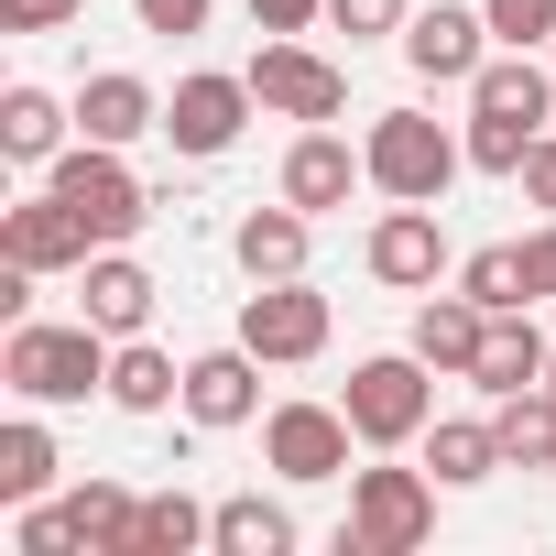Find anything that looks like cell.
I'll list each match as a JSON object with an SVG mask.
<instances>
[{
    "mask_svg": "<svg viewBox=\"0 0 556 556\" xmlns=\"http://www.w3.org/2000/svg\"><path fill=\"white\" fill-rule=\"evenodd\" d=\"M545 110H556V66H534V45H502L469 77V164L480 175H523V153L545 142Z\"/></svg>",
    "mask_w": 556,
    "mask_h": 556,
    "instance_id": "cell-1",
    "label": "cell"
},
{
    "mask_svg": "<svg viewBox=\"0 0 556 556\" xmlns=\"http://www.w3.org/2000/svg\"><path fill=\"white\" fill-rule=\"evenodd\" d=\"M110 328H88V317H66V328H45V317H12V339H0V382H12L23 404H88V393H110Z\"/></svg>",
    "mask_w": 556,
    "mask_h": 556,
    "instance_id": "cell-2",
    "label": "cell"
},
{
    "mask_svg": "<svg viewBox=\"0 0 556 556\" xmlns=\"http://www.w3.org/2000/svg\"><path fill=\"white\" fill-rule=\"evenodd\" d=\"M361 153H371V186H382V197L437 207V197L458 186V164H469V131H447V121H426V110H382V121L361 131Z\"/></svg>",
    "mask_w": 556,
    "mask_h": 556,
    "instance_id": "cell-3",
    "label": "cell"
},
{
    "mask_svg": "<svg viewBox=\"0 0 556 556\" xmlns=\"http://www.w3.org/2000/svg\"><path fill=\"white\" fill-rule=\"evenodd\" d=\"M45 186H55V197L88 218V240H99V251H121V240H131V229L164 207V197H153V186L121 164V142H66V153L45 164Z\"/></svg>",
    "mask_w": 556,
    "mask_h": 556,
    "instance_id": "cell-4",
    "label": "cell"
},
{
    "mask_svg": "<svg viewBox=\"0 0 556 556\" xmlns=\"http://www.w3.org/2000/svg\"><path fill=\"white\" fill-rule=\"evenodd\" d=\"M437 534V469H350L339 556H415Z\"/></svg>",
    "mask_w": 556,
    "mask_h": 556,
    "instance_id": "cell-5",
    "label": "cell"
},
{
    "mask_svg": "<svg viewBox=\"0 0 556 556\" xmlns=\"http://www.w3.org/2000/svg\"><path fill=\"white\" fill-rule=\"evenodd\" d=\"M350 426H361V447H415L426 426H437V371L415 361V350H382V361H361L350 371Z\"/></svg>",
    "mask_w": 556,
    "mask_h": 556,
    "instance_id": "cell-6",
    "label": "cell"
},
{
    "mask_svg": "<svg viewBox=\"0 0 556 556\" xmlns=\"http://www.w3.org/2000/svg\"><path fill=\"white\" fill-rule=\"evenodd\" d=\"M328 339H339V317H328V295L306 285V273H285V285H251V295H240V350H262L273 371L317 361Z\"/></svg>",
    "mask_w": 556,
    "mask_h": 556,
    "instance_id": "cell-7",
    "label": "cell"
},
{
    "mask_svg": "<svg viewBox=\"0 0 556 556\" xmlns=\"http://www.w3.org/2000/svg\"><path fill=\"white\" fill-rule=\"evenodd\" d=\"M240 77H251V99H262L273 121H339V110H350V77H339L317 45H295V34H262V55H251Z\"/></svg>",
    "mask_w": 556,
    "mask_h": 556,
    "instance_id": "cell-8",
    "label": "cell"
},
{
    "mask_svg": "<svg viewBox=\"0 0 556 556\" xmlns=\"http://www.w3.org/2000/svg\"><path fill=\"white\" fill-rule=\"evenodd\" d=\"M350 447H361L350 404H273L262 415V469L273 480H350Z\"/></svg>",
    "mask_w": 556,
    "mask_h": 556,
    "instance_id": "cell-9",
    "label": "cell"
},
{
    "mask_svg": "<svg viewBox=\"0 0 556 556\" xmlns=\"http://www.w3.org/2000/svg\"><path fill=\"white\" fill-rule=\"evenodd\" d=\"M262 99H251V77H218V66H197V77H175V99H164V142L186 153V164H218L229 142H240V121H251Z\"/></svg>",
    "mask_w": 556,
    "mask_h": 556,
    "instance_id": "cell-10",
    "label": "cell"
},
{
    "mask_svg": "<svg viewBox=\"0 0 556 556\" xmlns=\"http://www.w3.org/2000/svg\"><path fill=\"white\" fill-rule=\"evenodd\" d=\"M361 262H371V285H393V295H437V273H447V229H437V207L393 197V207L371 218Z\"/></svg>",
    "mask_w": 556,
    "mask_h": 556,
    "instance_id": "cell-11",
    "label": "cell"
},
{
    "mask_svg": "<svg viewBox=\"0 0 556 556\" xmlns=\"http://www.w3.org/2000/svg\"><path fill=\"white\" fill-rule=\"evenodd\" d=\"M404 66H415L426 88H469V77L491 66V12H458V0L415 12V23H404Z\"/></svg>",
    "mask_w": 556,
    "mask_h": 556,
    "instance_id": "cell-12",
    "label": "cell"
},
{
    "mask_svg": "<svg viewBox=\"0 0 556 556\" xmlns=\"http://www.w3.org/2000/svg\"><path fill=\"white\" fill-rule=\"evenodd\" d=\"M0 251H12V262H34V273H88V218L45 186V197H23V207H0Z\"/></svg>",
    "mask_w": 556,
    "mask_h": 556,
    "instance_id": "cell-13",
    "label": "cell"
},
{
    "mask_svg": "<svg viewBox=\"0 0 556 556\" xmlns=\"http://www.w3.org/2000/svg\"><path fill=\"white\" fill-rule=\"evenodd\" d=\"M350 186H371V153H361V142H339L328 121H306V131H295V153H285V197H295L306 218H328V207H350Z\"/></svg>",
    "mask_w": 556,
    "mask_h": 556,
    "instance_id": "cell-14",
    "label": "cell"
},
{
    "mask_svg": "<svg viewBox=\"0 0 556 556\" xmlns=\"http://www.w3.org/2000/svg\"><path fill=\"white\" fill-rule=\"evenodd\" d=\"M262 371H273V361L240 350V339H229V350H197V361H186V415H197V426H251V415H262Z\"/></svg>",
    "mask_w": 556,
    "mask_h": 556,
    "instance_id": "cell-15",
    "label": "cell"
},
{
    "mask_svg": "<svg viewBox=\"0 0 556 556\" xmlns=\"http://www.w3.org/2000/svg\"><path fill=\"white\" fill-rule=\"evenodd\" d=\"M153 295H164V285H153L131 251H88V273H77V317L110 328V339H142V328H153Z\"/></svg>",
    "mask_w": 556,
    "mask_h": 556,
    "instance_id": "cell-16",
    "label": "cell"
},
{
    "mask_svg": "<svg viewBox=\"0 0 556 556\" xmlns=\"http://www.w3.org/2000/svg\"><path fill=\"white\" fill-rule=\"evenodd\" d=\"M77 131H88V142H121V153H131L142 131H164V88H142L131 66H99V77L77 88Z\"/></svg>",
    "mask_w": 556,
    "mask_h": 556,
    "instance_id": "cell-17",
    "label": "cell"
},
{
    "mask_svg": "<svg viewBox=\"0 0 556 556\" xmlns=\"http://www.w3.org/2000/svg\"><path fill=\"white\" fill-rule=\"evenodd\" d=\"M545 350H556V339H545V328L513 306V317H491V328H480V361H469V382H480L491 404H502V393H534V382H545Z\"/></svg>",
    "mask_w": 556,
    "mask_h": 556,
    "instance_id": "cell-18",
    "label": "cell"
},
{
    "mask_svg": "<svg viewBox=\"0 0 556 556\" xmlns=\"http://www.w3.org/2000/svg\"><path fill=\"white\" fill-rule=\"evenodd\" d=\"M306 207L285 197V207H251L240 229H229V251H240V273H251V285H285V273H306Z\"/></svg>",
    "mask_w": 556,
    "mask_h": 556,
    "instance_id": "cell-19",
    "label": "cell"
},
{
    "mask_svg": "<svg viewBox=\"0 0 556 556\" xmlns=\"http://www.w3.org/2000/svg\"><path fill=\"white\" fill-rule=\"evenodd\" d=\"M415 447H426V469H437V491H469V480H491V469H513V458H502V426H491V415H437V426H426Z\"/></svg>",
    "mask_w": 556,
    "mask_h": 556,
    "instance_id": "cell-20",
    "label": "cell"
},
{
    "mask_svg": "<svg viewBox=\"0 0 556 556\" xmlns=\"http://www.w3.org/2000/svg\"><path fill=\"white\" fill-rule=\"evenodd\" d=\"M207 556H295V513L273 491H229L207 513Z\"/></svg>",
    "mask_w": 556,
    "mask_h": 556,
    "instance_id": "cell-21",
    "label": "cell"
},
{
    "mask_svg": "<svg viewBox=\"0 0 556 556\" xmlns=\"http://www.w3.org/2000/svg\"><path fill=\"white\" fill-rule=\"evenodd\" d=\"M480 328H491V317H480L469 295H426V306H415V339H404V350H415L426 371H458V382H469V361H480Z\"/></svg>",
    "mask_w": 556,
    "mask_h": 556,
    "instance_id": "cell-22",
    "label": "cell"
},
{
    "mask_svg": "<svg viewBox=\"0 0 556 556\" xmlns=\"http://www.w3.org/2000/svg\"><path fill=\"white\" fill-rule=\"evenodd\" d=\"M0 153H12V164H55L66 153V99L55 88H0Z\"/></svg>",
    "mask_w": 556,
    "mask_h": 556,
    "instance_id": "cell-23",
    "label": "cell"
},
{
    "mask_svg": "<svg viewBox=\"0 0 556 556\" xmlns=\"http://www.w3.org/2000/svg\"><path fill=\"white\" fill-rule=\"evenodd\" d=\"M110 404H121V415H164V404H186V371H175L153 339H121V350H110Z\"/></svg>",
    "mask_w": 556,
    "mask_h": 556,
    "instance_id": "cell-24",
    "label": "cell"
},
{
    "mask_svg": "<svg viewBox=\"0 0 556 556\" xmlns=\"http://www.w3.org/2000/svg\"><path fill=\"white\" fill-rule=\"evenodd\" d=\"M207 513H218V502H197V491H142L131 556H197V545H207Z\"/></svg>",
    "mask_w": 556,
    "mask_h": 556,
    "instance_id": "cell-25",
    "label": "cell"
},
{
    "mask_svg": "<svg viewBox=\"0 0 556 556\" xmlns=\"http://www.w3.org/2000/svg\"><path fill=\"white\" fill-rule=\"evenodd\" d=\"M55 469H66V458H55L45 415H12V426H0V502H12V513H23V502H45V491H55Z\"/></svg>",
    "mask_w": 556,
    "mask_h": 556,
    "instance_id": "cell-26",
    "label": "cell"
},
{
    "mask_svg": "<svg viewBox=\"0 0 556 556\" xmlns=\"http://www.w3.org/2000/svg\"><path fill=\"white\" fill-rule=\"evenodd\" d=\"M66 513H77V545H88V556H131V513H142V491H121V480H77Z\"/></svg>",
    "mask_w": 556,
    "mask_h": 556,
    "instance_id": "cell-27",
    "label": "cell"
},
{
    "mask_svg": "<svg viewBox=\"0 0 556 556\" xmlns=\"http://www.w3.org/2000/svg\"><path fill=\"white\" fill-rule=\"evenodd\" d=\"M458 295H469L480 317H513V306H534V285H523V240H491V251H469V262H458Z\"/></svg>",
    "mask_w": 556,
    "mask_h": 556,
    "instance_id": "cell-28",
    "label": "cell"
},
{
    "mask_svg": "<svg viewBox=\"0 0 556 556\" xmlns=\"http://www.w3.org/2000/svg\"><path fill=\"white\" fill-rule=\"evenodd\" d=\"M491 426H502V458H513V469H556V393H545V382H534V393H502Z\"/></svg>",
    "mask_w": 556,
    "mask_h": 556,
    "instance_id": "cell-29",
    "label": "cell"
},
{
    "mask_svg": "<svg viewBox=\"0 0 556 556\" xmlns=\"http://www.w3.org/2000/svg\"><path fill=\"white\" fill-rule=\"evenodd\" d=\"M12 556H88L77 545V513L45 491V502H23V523H12Z\"/></svg>",
    "mask_w": 556,
    "mask_h": 556,
    "instance_id": "cell-30",
    "label": "cell"
},
{
    "mask_svg": "<svg viewBox=\"0 0 556 556\" xmlns=\"http://www.w3.org/2000/svg\"><path fill=\"white\" fill-rule=\"evenodd\" d=\"M328 23H339L350 45H382V34L404 45V23H415V0H328Z\"/></svg>",
    "mask_w": 556,
    "mask_h": 556,
    "instance_id": "cell-31",
    "label": "cell"
},
{
    "mask_svg": "<svg viewBox=\"0 0 556 556\" xmlns=\"http://www.w3.org/2000/svg\"><path fill=\"white\" fill-rule=\"evenodd\" d=\"M491 45H556V0H480Z\"/></svg>",
    "mask_w": 556,
    "mask_h": 556,
    "instance_id": "cell-32",
    "label": "cell"
},
{
    "mask_svg": "<svg viewBox=\"0 0 556 556\" xmlns=\"http://www.w3.org/2000/svg\"><path fill=\"white\" fill-rule=\"evenodd\" d=\"M88 0H0V34H66Z\"/></svg>",
    "mask_w": 556,
    "mask_h": 556,
    "instance_id": "cell-33",
    "label": "cell"
},
{
    "mask_svg": "<svg viewBox=\"0 0 556 556\" xmlns=\"http://www.w3.org/2000/svg\"><path fill=\"white\" fill-rule=\"evenodd\" d=\"M131 12H142V34H207V12H218V0H131Z\"/></svg>",
    "mask_w": 556,
    "mask_h": 556,
    "instance_id": "cell-34",
    "label": "cell"
},
{
    "mask_svg": "<svg viewBox=\"0 0 556 556\" xmlns=\"http://www.w3.org/2000/svg\"><path fill=\"white\" fill-rule=\"evenodd\" d=\"M251 23H262V34H317L328 0H251Z\"/></svg>",
    "mask_w": 556,
    "mask_h": 556,
    "instance_id": "cell-35",
    "label": "cell"
},
{
    "mask_svg": "<svg viewBox=\"0 0 556 556\" xmlns=\"http://www.w3.org/2000/svg\"><path fill=\"white\" fill-rule=\"evenodd\" d=\"M513 186H523V197H534V207H545V218H556V131H545V142H534V153H523V175H513Z\"/></svg>",
    "mask_w": 556,
    "mask_h": 556,
    "instance_id": "cell-36",
    "label": "cell"
},
{
    "mask_svg": "<svg viewBox=\"0 0 556 556\" xmlns=\"http://www.w3.org/2000/svg\"><path fill=\"white\" fill-rule=\"evenodd\" d=\"M523 285H534V295H556V218L523 240Z\"/></svg>",
    "mask_w": 556,
    "mask_h": 556,
    "instance_id": "cell-37",
    "label": "cell"
},
{
    "mask_svg": "<svg viewBox=\"0 0 556 556\" xmlns=\"http://www.w3.org/2000/svg\"><path fill=\"white\" fill-rule=\"evenodd\" d=\"M545 393H556V350H545Z\"/></svg>",
    "mask_w": 556,
    "mask_h": 556,
    "instance_id": "cell-38",
    "label": "cell"
}]
</instances>
